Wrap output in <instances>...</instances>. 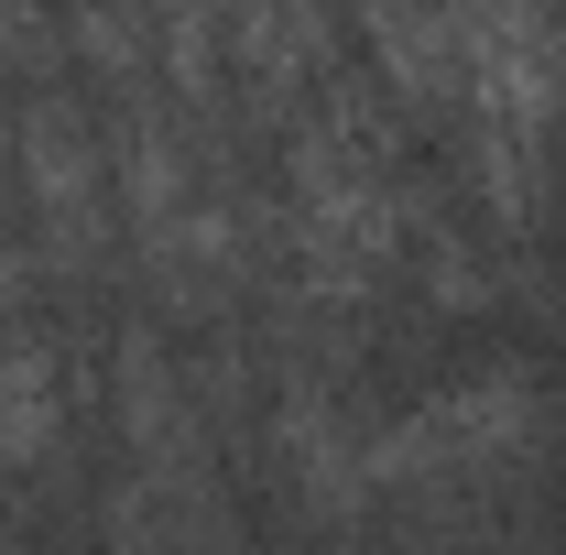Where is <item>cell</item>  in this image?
Segmentation results:
<instances>
[{
    "mask_svg": "<svg viewBox=\"0 0 566 555\" xmlns=\"http://www.w3.org/2000/svg\"><path fill=\"white\" fill-rule=\"evenodd\" d=\"M359 44L381 87H403L415 109H458V11H370Z\"/></svg>",
    "mask_w": 566,
    "mask_h": 555,
    "instance_id": "cell-6",
    "label": "cell"
},
{
    "mask_svg": "<svg viewBox=\"0 0 566 555\" xmlns=\"http://www.w3.org/2000/svg\"><path fill=\"white\" fill-rule=\"evenodd\" d=\"M11 164H22V197L44 218V240L55 251H98L109 240V132L87 121V98L76 87H33L22 98V121H11Z\"/></svg>",
    "mask_w": 566,
    "mask_h": 555,
    "instance_id": "cell-4",
    "label": "cell"
},
{
    "mask_svg": "<svg viewBox=\"0 0 566 555\" xmlns=\"http://www.w3.org/2000/svg\"><path fill=\"white\" fill-rule=\"evenodd\" d=\"M534 436H545L534 381H523V370H480V381H458V392L415 404L403 425H381V436L359 447V480H370V490L491 480V469H523V458H534Z\"/></svg>",
    "mask_w": 566,
    "mask_h": 555,
    "instance_id": "cell-2",
    "label": "cell"
},
{
    "mask_svg": "<svg viewBox=\"0 0 566 555\" xmlns=\"http://www.w3.org/2000/svg\"><path fill=\"white\" fill-rule=\"evenodd\" d=\"M66 436V359L44 327L0 316V469H33Z\"/></svg>",
    "mask_w": 566,
    "mask_h": 555,
    "instance_id": "cell-5",
    "label": "cell"
},
{
    "mask_svg": "<svg viewBox=\"0 0 566 555\" xmlns=\"http://www.w3.org/2000/svg\"><path fill=\"white\" fill-rule=\"evenodd\" d=\"M566 109V22L556 11H458V132L534 142Z\"/></svg>",
    "mask_w": 566,
    "mask_h": 555,
    "instance_id": "cell-3",
    "label": "cell"
},
{
    "mask_svg": "<svg viewBox=\"0 0 566 555\" xmlns=\"http://www.w3.org/2000/svg\"><path fill=\"white\" fill-rule=\"evenodd\" d=\"M283 208L294 251L327 294H359L403 251V175H392V121L359 76H327L316 109L283 132Z\"/></svg>",
    "mask_w": 566,
    "mask_h": 555,
    "instance_id": "cell-1",
    "label": "cell"
}]
</instances>
